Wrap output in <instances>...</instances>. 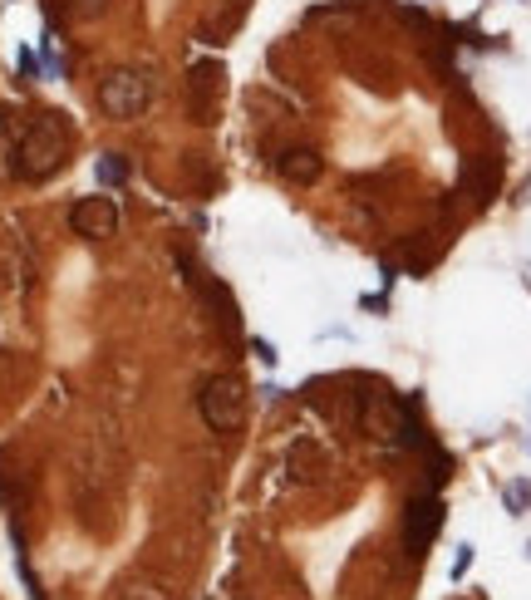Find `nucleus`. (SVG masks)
I'll return each instance as SVG.
<instances>
[{
	"mask_svg": "<svg viewBox=\"0 0 531 600\" xmlns=\"http://www.w3.org/2000/svg\"><path fill=\"white\" fill-rule=\"evenodd\" d=\"M65 153H69L65 114H35V124L25 128V138H20V173H25L30 183H40V177L65 167Z\"/></svg>",
	"mask_w": 531,
	"mask_h": 600,
	"instance_id": "obj_1",
	"label": "nucleus"
},
{
	"mask_svg": "<svg viewBox=\"0 0 531 600\" xmlns=\"http://www.w3.org/2000/svg\"><path fill=\"white\" fill-rule=\"evenodd\" d=\"M69 226H75L79 236H89V242H104V236H114V226H118L114 197H79L75 207H69Z\"/></svg>",
	"mask_w": 531,
	"mask_h": 600,
	"instance_id": "obj_5",
	"label": "nucleus"
},
{
	"mask_svg": "<svg viewBox=\"0 0 531 600\" xmlns=\"http://www.w3.org/2000/svg\"><path fill=\"white\" fill-rule=\"evenodd\" d=\"M251 355H256V359H261L266 369H271L276 359H281V355H276V345H271V340H261V335H256V340H251Z\"/></svg>",
	"mask_w": 531,
	"mask_h": 600,
	"instance_id": "obj_12",
	"label": "nucleus"
},
{
	"mask_svg": "<svg viewBox=\"0 0 531 600\" xmlns=\"http://www.w3.org/2000/svg\"><path fill=\"white\" fill-rule=\"evenodd\" d=\"M467 566H473V546H457V556H453V581H463V575H467Z\"/></svg>",
	"mask_w": 531,
	"mask_h": 600,
	"instance_id": "obj_13",
	"label": "nucleus"
},
{
	"mask_svg": "<svg viewBox=\"0 0 531 600\" xmlns=\"http://www.w3.org/2000/svg\"><path fill=\"white\" fill-rule=\"evenodd\" d=\"M320 153L316 148H286L281 158H276V173L286 177V183H296V187H306V183H316L320 177Z\"/></svg>",
	"mask_w": 531,
	"mask_h": 600,
	"instance_id": "obj_6",
	"label": "nucleus"
},
{
	"mask_svg": "<svg viewBox=\"0 0 531 600\" xmlns=\"http://www.w3.org/2000/svg\"><path fill=\"white\" fill-rule=\"evenodd\" d=\"M153 104V79L143 69H114L99 84V109L108 118H138Z\"/></svg>",
	"mask_w": 531,
	"mask_h": 600,
	"instance_id": "obj_2",
	"label": "nucleus"
},
{
	"mask_svg": "<svg viewBox=\"0 0 531 600\" xmlns=\"http://www.w3.org/2000/svg\"><path fill=\"white\" fill-rule=\"evenodd\" d=\"M216 89H222V69H216V65H197V69H192L187 94H192V104H197V124H212V99H216Z\"/></svg>",
	"mask_w": 531,
	"mask_h": 600,
	"instance_id": "obj_7",
	"label": "nucleus"
},
{
	"mask_svg": "<svg viewBox=\"0 0 531 600\" xmlns=\"http://www.w3.org/2000/svg\"><path fill=\"white\" fill-rule=\"evenodd\" d=\"M438 526H443V497H438V492H424V497L408 502V512H404V546H408V556H424L428 542L438 536Z\"/></svg>",
	"mask_w": 531,
	"mask_h": 600,
	"instance_id": "obj_4",
	"label": "nucleus"
},
{
	"mask_svg": "<svg viewBox=\"0 0 531 600\" xmlns=\"http://www.w3.org/2000/svg\"><path fill=\"white\" fill-rule=\"evenodd\" d=\"M94 173H99L104 187H124V183H128V163L118 158V153H104V158L94 163Z\"/></svg>",
	"mask_w": 531,
	"mask_h": 600,
	"instance_id": "obj_9",
	"label": "nucleus"
},
{
	"mask_svg": "<svg viewBox=\"0 0 531 600\" xmlns=\"http://www.w3.org/2000/svg\"><path fill=\"white\" fill-rule=\"evenodd\" d=\"M502 502H506V512H512V517H522V512L531 507V483H506L502 487Z\"/></svg>",
	"mask_w": 531,
	"mask_h": 600,
	"instance_id": "obj_10",
	"label": "nucleus"
},
{
	"mask_svg": "<svg viewBox=\"0 0 531 600\" xmlns=\"http://www.w3.org/2000/svg\"><path fill=\"white\" fill-rule=\"evenodd\" d=\"M197 404H202V418H207L212 434H236L241 428V384L232 375H212L202 384Z\"/></svg>",
	"mask_w": 531,
	"mask_h": 600,
	"instance_id": "obj_3",
	"label": "nucleus"
},
{
	"mask_svg": "<svg viewBox=\"0 0 531 600\" xmlns=\"http://www.w3.org/2000/svg\"><path fill=\"white\" fill-rule=\"evenodd\" d=\"M20 75H25V79H35V75H40V59H35L30 50H20Z\"/></svg>",
	"mask_w": 531,
	"mask_h": 600,
	"instance_id": "obj_14",
	"label": "nucleus"
},
{
	"mask_svg": "<svg viewBox=\"0 0 531 600\" xmlns=\"http://www.w3.org/2000/svg\"><path fill=\"white\" fill-rule=\"evenodd\" d=\"M104 5H108V0H69V10H75L79 20H94V15H104Z\"/></svg>",
	"mask_w": 531,
	"mask_h": 600,
	"instance_id": "obj_11",
	"label": "nucleus"
},
{
	"mask_svg": "<svg viewBox=\"0 0 531 600\" xmlns=\"http://www.w3.org/2000/svg\"><path fill=\"white\" fill-rule=\"evenodd\" d=\"M526 551H531V546H526Z\"/></svg>",
	"mask_w": 531,
	"mask_h": 600,
	"instance_id": "obj_15",
	"label": "nucleus"
},
{
	"mask_svg": "<svg viewBox=\"0 0 531 600\" xmlns=\"http://www.w3.org/2000/svg\"><path fill=\"white\" fill-rule=\"evenodd\" d=\"M467 187L477 192V202H487L492 192H497V163H482V167H467Z\"/></svg>",
	"mask_w": 531,
	"mask_h": 600,
	"instance_id": "obj_8",
	"label": "nucleus"
}]
</instances>
